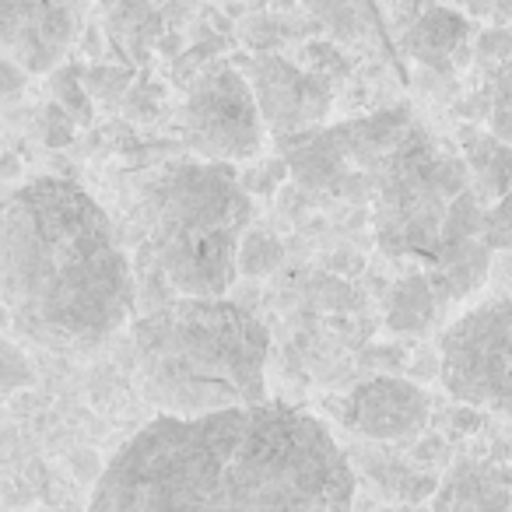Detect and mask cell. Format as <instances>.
<instances>
[{
  "mask_svg": "<svg viewBox=\"0 0 512 512\" xmlns=\"http://www.w3.org/2000/svg\"><path fill=\"white\" fill-rule=\"evenodd\" d=\"M190 148L207 162H242L264 148V113L246 74L221 64L200 74L183 106Z\"/></svg>",
  "mask_w": 512,
  "mask_h": 512,
  "instance_id": "ba28073f",
  "label": "cell"
},
{
  "mask_svg": "<svg viewBox=\"0 0 512 512\" xmlns=\"http://www.w3.org/2000/svg\"><path fill=\"white\" fill-rule=\"evenodd\" d=\"M281 256H285V249H281V242L274 239L271 232H256V228H249L246 239H242V249H239V274L264 278V274H271L274 267L281 264Z\"/></svg>",
  "mask_w": 512,
  "mask_h": 512,
  "instance_id": "ac0fdd59",
  "label": "cell"
},
{
  "mask_svg": "<svg viewBox=\"0 0 512 512\" xmlns=\"http://www.w3.org/2000/svg\"><path fill=\"white\" fill-rule=\"evenodd\" d=\"M8 327L57 355L95 351L134 316V271L102 204L74 179L15 186L0 218Z\"/></svg>",
  "mask_w": 512,
  "mask_h": 512,
  "instance_id": "7a4b0ae2",
  "label": "cell"
},
{
  "mask_svg": "<svg viewBox=\"0 0 512 512\" xmlns=\"http://www.w3.org/2000/svg\"><path fill=\"white\" fill-rule=\"evenodd\" d=\"M432 418V400L418 383L400 376H372L344 400V425L362 439L393 442L421 432Z\"/></svg>",
  "mask_w": 512,
  "mask_h": 512,
  "instance_id": "8fae6325",
  "label": "cell"
},
{
  "mask_svg": "<svg viewBox=\"0 0 512 512\" xmlns=\"http://www.w3.org/2000/svg\"><path fill=\"white\" fill-rule=\"evenodd\" d=\"M439 295H435L428 274H407L393 285L390 302H386V327L393 334H425L439 313Z\"/></svg>",
  "mask_w": 512,
  "mask_h": 512,
  "instance_id": "9a60e30c",
  "label": "cell"
},
{
  "mask_svg": "<svg viewBox=\"0 0 512 512\" xmlns=\"http://www.w3.org/2000/svg\"><path fill=\"white\" fill-rule=\"evenodd\" d=\"M369 207L379 249L393 260H421L428 267L484 239L488 218L467 158L442 148L418 120L386 158Z\"/></svg>",
  "mask_w": 512,
  "mask_h": 512,
  "instance_id": "5b68a950",
  "label": "cell"
},
{
  "mask_svg": "<svg viewBox=\"0 0 512 512\" xmlns=\"http://www.w3.org/2000/svg\"><path fill=\"white\" fill-rule=\"evenodd\" d=\"M25 81H29V71H25V67H18L15 60L4 57V99L15 102V99H18V92H22Z\"/></svg>",
  "mask_w": 512,
  "mask_h": 512,
  "instance_id": "484cf974",
  "label": "cell"
},
{
  "mask_svg": "<svg viewBox=\"0 0 512 512\" xmlns=\"http://www.w3.org/2000/svg\"><path fill=\"white\" fill-rule=\"evenodd\" d=\"M470 22L460 11H449L442 4H425L404 25V50L428 71L449 74L470 57Z\"/></svg>",
  "mask_w": 512,
  "mask_h": 512,
  "instance_id": "7c38bea8",
  "label": "cell"
},
{
  "mask_svg": "<svg viewBox=\"0 0 512 512\" xmlns=\"http://www.w3.org/2000/svg\"><path fill=\"white\" fill-rule=\"evenodd\" d=\"M484 235H488L491 249H512V190L502 200L488 207V218H484Z\"/></svg>",
  "mask_w": 512,
  "mask_h": 512,
  "instance_id": "7402d4cb",
  "label": "cell"
},
{
  "mask_svg": "<svg viewBox=\"0 0 512 512\" xmlns=\"http://www.w3.org/2000/svg\"><path fill=\"white\" fill-rule=\"evenodd\" d=\"M414 116L404 106L362 116V120L316 127L306 134L281 137V151L292 179L309 193L369 207L386 158L393 155Z\"/></svg>",
  "mask_w": 512,
  "mask_h": 512,
  "instance_id": "8992f818",
  "label": "cell"
},
{
  "mask_svg": "<svg viewBox=\"0 0 512 512\" xmlns=\"http://www.w3.org/2000/svg\"><path fill=\"white\" fill-rule=\"evenodd\" d=\"M460 155L467 158V169L474 176V190L484 204H495L512 190V144L502 141L491 130H463Z\"/></svg>",
  "mask_w": 512,
  "mask_h": 512,
  "instance_id": "4fadbf2b",
  "label": "cell"
},
{
  "mask_svg": "<svg viewBox=\"0 0 512 512\" xmlns=\"http://www.w3.org/2000/svg\"><path fill=\"white\" fill-rule=\"evenodd\" d=\"M309 11L323 22V29L330 32L334 39H362L369 32V8L365 0H302Z\"/></svg>",
  "mask_w": 512,
  "mask_h": 512,
  "instance_id": "e0dca14e",
  "label": "cell"
},
{
  "mask_svg": "<svg viewBox=\"0 0 512 512\" xmlns=\"http://www.w3.org/2000/svg\"><path fill=\"white\" fill-rule=\"evenodd\" d=\"M78 36L74 0H0L4 57L29 74H53Z\"/></svg>",
  "mask_w": 512,
  "mask_h": 512,
  "instance_id": "30bf717a",
  "label": "cell"
},
{
  "mask_svg": "<svg viewBox=\"0 0 512 512\" xmlns=\"http://www.w3.org/2000/svg\"><path fill=\"white\" fill-rule=\"evenodd\" d=\"M39 127H43V141L50 144V148H64V144L74 137L78 120H74V116L67 113L60 102H53V106L43 109V120H39Z\"/></svg>",
  "mask_w": 512,
  "mask_h": 512,
  "instance_id": "603a6c76",
  "label": "cell"
},
{
  "mask_svg": "<svg viewBox=\"0 0 512 512\" xmlns=\"http://www.w3.org/2000/svg\"><path fill=\"white\" fill-rule=\"evenodd\" d=\"M491 253H495V249H491L488 235H484V239H474V242H467V246L453 249L449 256H442L439 264L425 267L428 281H432L442 306L463 302L467 295L481 292L491 271Z\"/></svg>",
  "mask_w": 512,
  "mask_h": 512,
  "instance_id": "5bb4252c",
  "label": "cell"
},
{
  "mask_svg": "<svg viewBox=\"0 0 512 512\" xmlns=\"http://www.w3.org/2000/svg\"><path fill=\"white\" fill-rule=\"evenodd\" d=\"M88 92L92 95H120L127 88V71H113V67H95L85 74Z\"/></svg>",
  "mask_w": 512,
  "mask_h": 512,
  "instance_id": "d4e9b609",
  "label": "cell"
},
{
  "mask_svg": "<svg viewBox=\"0 0 512 512\" xmlns=\"http://www.w3.org/2000/svg\"><path fill=\"white\" fill-rule=\"evenodd\" d=\"M355 474L320 418L288 404L158 414L106 463L88 512H351Z\"/></svg>",
  "mask_w": 512,
  "mask_h": 512,
  "instance_id": "6da1fadb",
  "label": "cell"
},
{
  "mask_svg": "<svg viewBox=\"0 0 512 512\" xmlns=\"http://www.w3.org/2000/svg\"><path fill=\"white\" fill-rule=\"evenodd\" d=\"M249 225L253 193L232 162L169 165L148 190L151 256L165 285L186 299H225Z\"/></svg>",
  "mask_w": 512,
  "mask_h": 512,
  "instance_id": "277c9868",
  "label": "cell"
},
{
  "mask_svg": "<svg viewBox=\"0 0 512 512\" xmlns=\"http://www.w3.org/2000/svg\"><path fill=\"white\" fill-rule=\"evenodd\" d=\"M0 355H4V393H15L18 386H29L32 383V365L29 358L22 355V348H18L15 341H4V348H0Z\"/></svg>",
  "mask_w": 512,
  "mask_h": 512,
  "instance_id": "cb8c5ba5",
  "label": "cell"
},
{
  "mask_svg": "<svg viewBox=\"0 0 512 512\" xmlns=\"http://www.w3.org/2000/svg\"><path fill=\"white\" fill-rule=\"evenodd\" d=\"M488 130L512 144V57L491 74L488 85Z\"/></svg>",
  "mask_w": 512,
  "mask_h": 512,
  "instance_id": "d6986e66",
  "label": "cell"
},
{
  "mask_svg": "<svg viewBox=\"0 0 512 512\" xmlns=\"http://www.w3.org/2000/svg\"><path fill=\"white\" fill-rule=\"evenodd\" d=\"M53 95L78 123L92 120V92H88V81L78 67H57L53 71Z\"/></svg>",
  "mask_w": 512,
  "mask_h": 512,
  "instance_id": "ffe728a7",
  "label": "cell"
},
{
  "mask_svg": "<svg viewBox=\"0 0 512 512\" xmlns=\"http://www.w3.org/2000/svg\"><path fill=\"white\" fill-rule=\"evenodd\" d=\"M158 36H162V15L151 0H116L109 15V39L120 50H127L134 60H144Z\"/></svg>",
  "mask_w": 512,
  "mask_h": 512,
  "instance_id": "2e32d148",
  "label": "cell"
},
{
  "mask_svg": "<svg viewBox=\"0 0 512 512\" xmlns=\"http://www.w3.org/2000/svg\"><path fill=\"white\" fill-rule=\"evenodd\" d=\"M271 334L228 299H169L134 323L141 393L162 414H214L267 404Z\"/></svg>",
  "mask_w": 512,
  "mask_h": 512,
  "instance_id": "3957f363",
  "label": "cell"
},
{
  "mask_svg": "<svg viewBox=\"0 0 512 512\" xmlns=\"http://www.w3.org/2000/svg\"><path fill=\"white\" fill-rule=\"evenodd\" d=\"M249 85L260 102L264 123L278 137H295L323 127L334 106V85L327 74L306 71L278 53H260L249 64Z\"/></svg>",
  "mask_w": 512,
  "mask_h": 512,
  "instance_id": "9c48e42d",
  "label": "cell"
},
{
  "mask_svg": "<svg viewBox=\"0 0 512 512\" xmlns=\"http://www.w3.org/2000/svg\"><path fill=\"white\" fill-rule=\"evenodd\" d=\"M439 379L463 404L512 411V292L477 302L442 330Z\"/></svg>",
  "mask_w": 512,
  "mask_h": 512,
  "instance_id": "52a82bcc",
  "label": "cell"
},
{
  "mask_svg": "<svg viewBox=\"0 0 512 512\" xmlns=\"http://www.w3.org/2000/svg\"><path fill=\"white\" fill-rule=\"evenodd\" d=\"M512 57V32L509 29H484L474 39V60L481 67H488L491 74Z\"/></svg>",
  "mask_w": 512,
  "mask_h": 512,
  "instance_id": "44dd1931",
  "label": "cell"
}]
</instances>
